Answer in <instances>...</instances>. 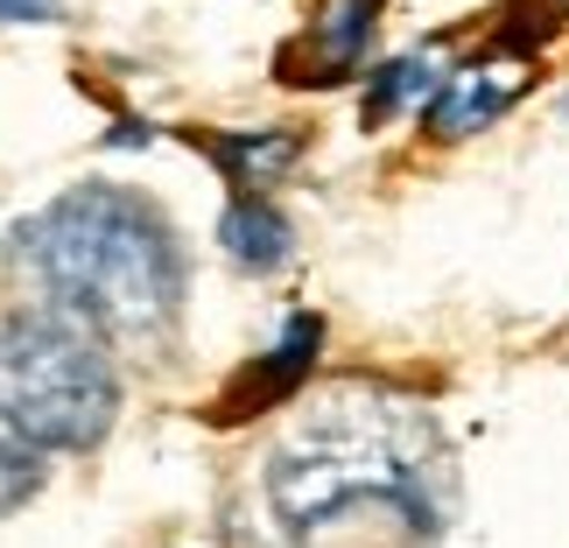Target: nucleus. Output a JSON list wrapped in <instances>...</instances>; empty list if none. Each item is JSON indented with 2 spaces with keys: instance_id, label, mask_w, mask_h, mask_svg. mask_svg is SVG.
I'll use <instances>...</instances> for the list:
<instances>
[{
  "instance_id": "obj_1",
  "label": "nucleus",
  "mask_w": 569,
  "mask_h": 548,
  "mask_svg": "<svg viewBox=\"0 0 569 548\" xmlns=\"http://www.w3.org/2000/svg\"><path fill=\"white\" fill-rule=\"evenodd\" d=\"M450 457L415 401L373 387H338L302 415L268 457V507L289 535H317L352 507L401 514L415 541L443 528Z\"/></svg>"
},
{
  "instance_id": "obj_2",
  "label": "nucleus",
  "mask_w": 569,
  "mask_h": 548,
  "mask_svg": "<svg viewBox=\"0 0 569 548\" xmlns=\"http://www.w3.org/2000/svg\"><path fill=\"white\" fill-rule=\"evenodd\" d=\"M21 260L42 281V302L84 323L106 352L148 359L183 317V253L156 205L113 183L63 190L21 226Z\"/></svg>"
},
{
  "instance_id": "obj_3",
  "label": "nucleus",
  "mask_w": 569,
  "mask_h": 548,
  "mask_svg": "<svg viewBox=\"0 0 569 548\" xmlns=\"http://www.w3.org/2000/svg\"><path fill=\"white\" fill-rule=\"evenodd\" d=\"M120 415V372L106 345L63 310L0 317V429L36 450H99Z\"/></svg>"
},
{
  "instance_id": "obj_4",
  "label": "nucleus",
  "mask_w": 569,
  "mask_h": 548,
  "mask_svg": "<svg viewBox=\"0 0 569 548\" xmlns=\"http://www.w3.org/2000/svg\"><path fill=\"white\" fill-rule=\"evenodd\" d=\"M317 352H323V317L317 310H296L289 323H281V345L268 359H253V366H239L226 387H218V401L204 408V422L218 429H232V422H253V415H268L281 401H296L302 380L317 372Z\"/></svg>"
},
{
  "instance_id": "obj_5",
  "label": "nucleus",
  "mask_w": 569,
  "mask_h": 548,
  "mask_svg": "<svg viewBox=\"0 0 569 548\" xmlns=\"http://www.w3.org/2000/svg\"><path fill=\"white\" fill-rule=\"evenodd\" d=\"M520 92H528V78L513 71V57L507 63H492V57L465 63V71H450L443 84H436L422 127H429V141H465V134H478V127H492Z\"/></svg>"
},
{
  "instance_id": "obj_6",
  "label": "nucleus",
  "mask_w": 569,
  "mask_h": 548,
  "mask_svg": "<svg viewBox=\"0 0 569 548\" xmlns=\"http://www.w3.org/2000/svg\"><path fill=\"white\" fill-rule=\"evenodd\" d=\"M183 141L204 148V156L218 162V177H226L239 197L268 190L274 177H289V169L302 162V134H296V127H260V134H211V127H197V134H183Z\"/></svg>"
},
{
  "instance_id": "obj_7",
  "label": "nucleus",
  "mask_w": 569,
  "mask_h": 548,
  "mask_svg": "<svg viewBox=\"0 0 569 548\" xmlns=\"http://www.w3.org/2000/svg\"><path fill=\"white\" fill-rule=\"evenodd\" d=\"M380 29V0H323V14L310 21V36H302V57H310V71L296 84H338L352 78L366 63V42Z\"/></svg>"
},
{
  "instance_id": "obj_8",
  "label": "nucleus",
  "mask_w": 569,
  "mask_h": 548,
  "mask_svg": "<svg viewBox=\"0 0 569 548\" xmlns=\"http://www.w3.org/2000/svg\"><path fill=\"white\" fill-rule=\"evenodd\" d=\"M218 247H226L239 268H253V275H274V268H289V253H296V226L281 218L268 197H232L226 218H218Z\"/></svg>"
},
{
  "instance_id": "obj_9",
  "label": "nucleus",
  "mask_w": 569,
  "mask_h": 548,
  "mask_svg": "<svg viewBox=\"0 0 569 548\" xmlns=\"http://www.w3.org/2000/svg\"><path fill=\"white\" fill-rule=\"evenodd\" d=\"M436 84H443V71H436V57H422V50H408V57H393V63H380L373 78H366V106H359V120L366 127H387L401 106H415V99H436Z\"/></svg>"
},
{
  "instance_id": "obj_10",
  "label": "nucleus",
  "mask_w": 569,
  "mask_h": 548,
  "mask_svg": "<svg viewBox=\"0 0 569 548\" xmlns=\"http://www.w3.org/2000/svg\"><path fill=\"white\" fill-rule=\"evenodd\" d=\"M556 21H562L556 0H513V8L499 14V29H492V42H486V57H513V63H528L541 42L556 36Z\"/></svg>"
},
{
  "instance_id": "obj_11",
  "label": "nucleus",
  "mask_w": 569,
  "mask_h": 548,
  "mask_svg": "<svg viewBox=\"0 0 569 548\" xmlns=\"http://www.w3.org/2000/svg\"><path fill=\"white\" fill-rule=\"evenodd\" d=\"M42 486V465H36V444H21L14 429H0V514H14L21 499Z\"/></svg>"
},
{
  "instance_id": "obj_12",
  "label": "nucleus",
  "mask_w": 569,
  "mask_h": 548,
  "mask_svg": "<svg viewBox=\"0 0 569 548\" xmlns=\"http://www.w3.org/2000/svg\"><path fill=\"white\" fill-rule=\"evenodd\" d=\"M63 0H0V21H57Z\"/></svg>"
},
{
  "instance_id": "obj_13",
  "label": "nucleus",
  "mask_w": 569,
  "mask_h": 548,
  "mask_svg": "<svg viewBox=\"0 0 569 548\" xmlns=\"http://www.w3.org/2000/svg\"><path fill=\"white\" fill-rule=\"evenodd\" d=\"M148 141H156V127H148V120H120L113 127V148H148Z\"/></svg>"
},
{
  "instance_id": "obj_14",
  "label": "nucleus",
  "mask_w": 569,
  "mask_h": 548,
  "mask_svg": "<svg viewBox=\"0 0 569 548\" xmlns=\"http://www.w3.org/2000/svg\"><path fill=\"white\" fill-rule=\"evenodd\" d=\"M562 8H569V0H562Z\"/></svg>"
}]
</instances>
